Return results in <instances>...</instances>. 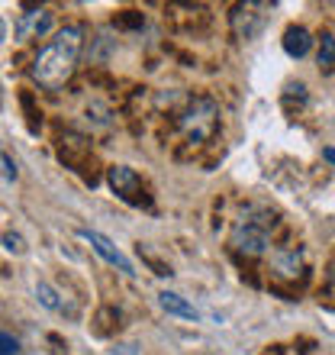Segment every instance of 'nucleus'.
<instances>
[{
    "label": "nucleus",
    "instance_id": "obj_2",
    "mask_svg": "<svg viewBox=\"0 0 335 355\" xmlns=\"http://www.w3.org/2000/svg\"><path fill=\"white\" fill-rule=\"evenodd\" d=\"M271 233H274V214L264 210V207H248L233 223L229 243L245 259H261L271 245Z\"/></svg>",
    "mask_w": 335,
    "mask_h": 355
},
{
    "label": "nucleus",
    "instance_id": "obj_1",
    "mask_svg": "<svg viewBox=\"0 0 335 355\" xmlns=\"http://www.w3.org/2000/svg\"><path fill=\"white\" fill-rule=\"evenodd\" d=\"M81 46H84V29L81 26H65L48 46L39 49V55L33 58V68L29 75L39 87L46 91H58L71 81L78 68V58H81Z\"/></svg>",
    "mask_w": 335,
    "mask_h": 355
},
{
    "label": "nucleus",
    "instance_id": "obj_15",
    "mask_svg": "<svg viewBox=\"0 0 335 355\" xmlns=\"http://www.w3.org/2000/svg\"><path fill=\"white\" fill-rule=\"evenodd\" d=\"M323 155H326L329 162H335V149H326V152H323Z\"/></svg>",
    "mask_w": 335,
    "mask_h": 355
},
{
    "label": "nucleus",
    "instance_id": "obj_5",
    "mask_svg": "<svg viewBox=\"0 0 335 355\" xmlns=\"http://www.w3.org/2000/svg\"><path fill=\"white\" fill-rule=\"evenodd\" d=\"M81 239H84L87 245H91L93 252L100 255V259H103L107 265H113V268H120L123 275H129V278L136 275V265H132L129 259H126V255H123L120 249H116V245H113L103 233H97V230H81Z\"/></svg>",
    "mask_w": 335,
    "mask_h": 355
},
{
    "label": "nucleus",
    "instance_id": "obj_8",
    "mask_svg": "<svg viewBox=\"0 0 335 355\" xmlns=\"http://www.w3.org/2000/svg\"><path fill=\"white\" fill-rule=\"evenodd\" d=\"M159 307L165 310V313H171V317H181V320H200V310H197L187 297L174 294V291H161V294H159Z\"/></svg>",
    "mask_w": 335,
    "mask_h": 355
},
{
    "label": "nucleus",
    "instance_id": "obj_11",
    "mask_svg": "<svg viewBox=\"0 0 335 355\" xmlns=\"http://www.w3.org/2000/svg\"><path fill=\"white\" fill-rule=\"evenodd\" d=\"M319 71H335V36H323L319 39V52H316Z\"/></svg>",
    "mask_w": 335,
    "mask_h": 355
},
{
    "label": "nucleus",
    "instance_id": "obj_3",
    "mask_svg": "<svg viewBox=\"0 0 335 355\" xmlns=\"http://www.w3.org/2000/svg\"><path fill=\"white\" fill-rule=\"evenodd\" d=\"M216 123H219V103H216L213 97H194V101L181 110V116H177L181 132L194 142L210 139L216 132Z\"/></svg>",
    "mask_w": 335,
    "mask_h": 355
},
{
    "label": "nucleus",
    "instance_id": "obj_13",
    "mask_svg": "<svg viewBox=\"0 0 335 355\" xmlns=\"http://www.w3.org/2000/svg\"><path fill=\"white\" fill-rule=\"evenodd\" d=\"M13 181H17V165H13V159L3 152V184H13Z\"/></svg>",
    "mask_w": 335,
    "mask_h": 355
},
{
    "label": "nucleus",
    "instance_id": "obj_9",
    "mask_svg": "<svg viewBox=\"0 0 335 355\" xmlns=\"http://www.w3.org/2000/svg\"><path fill=\"white\" fill-rule=\"evenodd\" d=\"M309 49H313V36H309V29L290 26L287 33H284V52H287L290 58H303Z\"/></svg>",
    "mask_w": 335,
    "mask_h": 355
},
{
    "label": "nucleus",
    "instance_id": "obj_12",
    "mask_svg": "<svg viewBox=\"0 0 335 355\" xmlns=\"http://www.w3.org/2000/svg\"><path fill=\"white\" fill-rule=\"evenodd\" d=\"M3 249L7 252H13V255H19L26 245H23V236H17V233H3Z\"/></svg>",
    "mask_w": 335,
    "mask_h": 355
},
{
    "label": "nucleus",
    "instance_id": "obj_4",
    "mask_svg": "<svg viewBox=\"0 0 335 355\" xmlns=\"http://www.w3.org/2000/svg\"><path fill=\"white\" fill-rule=\"evenodd\" d=\"M107 181H110V187L116 191L120 200H126V204H132V207H152V197H149V191H145V184H142V178L136 175V168H129V165H113Z\"/></svg>",
    "mask_w": 335,
    "mask_h": 355
},
{
    "label": "nucleus",
    "instance_id": "obj_6",
    "mask_svg": "<svg viewBox=\"0 0 335 355\" xmlns=\"http://www.w3.org/2000/svg\"><path fill=\"white\" fill-rule=\"evenodd\" d=\"M52 23H55V13H52V10H46V7L19 13V19H17L19 42H26V39H42L48 29H52Z\"/></svg>",
    "mask_w": 335,
    "mask_h": 355
},
{
    "label": "nucleus",
    "instance_id": "obj_7",
    "mask_svg": "<svg viewBox=\"0 0 335 355\" xmlns=\"http://www.w3.org/2000/svg\"><path fill=\"white\" fill-rule=\"evenodd\" d=\"M255 10H261V3H245V7L233 10V29H235V36L239 39H251L261 29L264 13H255Z\"/></svg>",
    "mask_w": 335,
    "mask_h": 355
},
{
    "label": "nucleus",
    "instance_id": "obj_14",
    "mask_svg": "<svg viewBox=\"0 0 335 355\" xmlns=\"http://www.w3.org/2000/svg\"><path fill=\"white\" fill-rule=\"evenodd\" d=\"M3 355H17V339L10 333H3Z\"/></svg>",
    "mask_w": 335,
    "mask_h": 355
},
{
    "label": "nucleus",
    "instance_id": "obj_10",
    "mask_svg": "<svg viewBox=\"0 0 335 355\" xmlns=\"http://www.w3.org/2000/svg\"><path fill=\"white\" fill-rule=\"evenodd\" d=\"M36 297H39V304L42 307H48V310H55V313H62L65 310V300H62V294H58L48 281H39L36 284Z\"/></svg>",
    "mask_w": 335,
    "mask_h": 355
}]
</instances>
